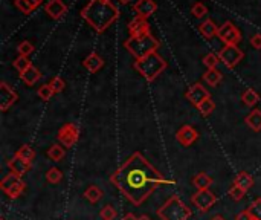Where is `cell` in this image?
I'll use <instances>...</instances> for the list:
<instances>
[{"instance_id": "cell-1", "label": "cell", "mask_w": 261, "mask_h": 220, "mask_svg": "<svg viewBox=\"0 0 261 220\" xmlns=\"http://www.w3.org/2000/svg\"><path fill=\"white\" fill-rule=\"evenodd\" d=\"M110 182L133 205H142L159 185L169 184L139 152H135L110 176Z\"/></svg>"}, {"instance_id": "cell-2", "label": "cell", "mask_w": 261, "mask_h": 220, "mask_svg": "<svg viewBox=\"0 0 261 220\" xmlns=\"http://www.w3.org/2000/svg\"><path fill=\"white\" fill-rule=\"evenodd\" d=\"M81 17L89 23L97 32H104L112 23L119 19V11L112 2L104 0H91L81 11Z\"/></svg>"}, {"instance_id": "cell-3", "label": "cell", "mask_w": 261, "mask_h": 220, "mask_svg": "<svg viewBox=\"0 0 261 220\" xmlns=\"http://www.w3.org/2000/svg\"><path fill=\"white\" fill-rule=\"evenodd\" d=\"M133 66L147 81H154L166 69V61L157 52H153L141 60H136Z\"/></svg>"}, {"instance_id": "cell-4", "label": "cell", "mask_w": 261, "mask_h": 220, "mask_svg": "<svg viewBox=\"0 0 261 220\" xmlns=\"http://www.w3.org/2000/svg\"><path fill=\"white\" fill-rule=\"evenodd\" d=\"M160 220H188L191 217V209L181 200L178 194H172L157 211Z\"/></svg>"}, {"instance_id": "cell-5", "label": "cell", "mask_w": 261, "mask_h": 220, "mask_svg": "<svg viewBox=\"0 0 261 220\" xmlns=\"http://www.w3.org/2000/svg\"><path fill=\"white\" fill-rule=\"evenodd\" d=\"M124 46L136 60H141L156 52L159 49V41L151 34H145L141 37H130L128 40H125Z\"/></svg>"}, {"instance_id": "cell-6", "label": "cell", "mask_w": 261, "mask_h": 220, "mask_svg": "<svg viewBox=\"0 0 261 220\" xmlns=\"http://www.w3.org/2000/svg\"><path fill=\"white\" fill-rule=\"evenodd\" d=\"M0 188H2L4 193H7L8 197L11 199H17L22 196V193L26 190V184L22 181L20 176L14 174V173H8L2 182H0Z\"/></svg>"}, {"instance_id": "cell-7", "label": "cell", "mask_w": 261, "mask_h": 220, "mask_svg": "<svg viewBox=\"0 0 261 220\" xmlns=\"http://www.w3.org/2000/svg\"><path fill=\"white\" fill-rule=\"evenodd\" d=\"M57 139L61 142L63 147H66V149H70V147H73L78 142V139H79V128H78V125L73 124V122L64 124L58 130Z\"/></svg>"}, {"instance_id": "cell-8", "label": "cell", "mask_w": 261, "mask_h": 220, "mask_svg": "<svg viewBox=\"0 0 261 220\" xmlns=\"http://www.w3.org/2000/svg\"><path fill=\"white\" fill-rule=\"evenodd\" d=\"M191 202L199 211L205 212L217 202V196L209 190H199L197 193L191 196Z\"/></svg>"}, {"instance_id": "cell-9", "label": "cell", "mask_w": 261, "mask_h": 220, "mask_svg": "<svg viewBox=\"0 0 261 220\" xmlns=\"http://www.w3.org/2000/svg\"><path fill=\"white\" fill-rule=\"evenodd\" d=\"M243 57H244L243 51L238 49V46H234V45H225V48L219 54V58L228 67H235L243 60Z\"/></svg>"}, {"instance_id": "cell-10", "label": "cell", "mask_w": 261, "mask_h": 220, "mask_svg": "<svg viewBox=\"0 0 261 220\" xmlns=\"http://www.w3.org/2000/svg\"><path fill=\"white\" fill-rule=\"evenodd\" d=\"M217 35H219V38H220L225 45H234V46H237V45L241 41V34H240V31H238L231 22L223 23V25L219 28Z\"/></svg>"}, {"instance_id": "cell-11", "label": "cell", "mask_w": 261, "mask_h": 220, "mask_svg": "<svg viewBox=\"0 0 261 220\" xmlns=\"http://www.w3.org/2000/svg\"><path fill=\"white\" fill-rule=\"evenodd\" d=\"M19 100V95L14 89L8 86V83H0V110L7 112L16 101Z\"/></svg>"}, {"instance_id": "cell-12", "label": "cell", "mask_w": 261, "mask_h": 220, "mask_svg": "<svg viewBox=\"0 0 261 220\" xmlns=\"http://www.w3.org/2000/svg\"><path fill=\"white\" fill-rule=\"evenodd\" d=\"M187 98H188V101H190L193 106L199 107L205 100L211 98V94H209L200 83H196V84H193V86L187 91Z\"/></svg>"}, {"instance_id": "cell-13", "label": "cell", "mask_w": 261, "mask_h": 220, "mask_svg": "<svg viewBox=\"0 0 261 220\" xmlns=\"http://www.w3.org/2000/svg\"><path fill=\"white\" fill-rule=\"evenodd\" d=\"M176 139L181 145L184 147H190L191 144H194L199 139V133L194 127L191 125H184L179 128V131L176 133Z\"/></svg>"}, {"instance_id": "cell-14", "label": "cell", "mask_w": 261, "mask_h": 220, "mask_svg": "<svg viewBox=\"0 0 261 220\" xmlns=\"http://www.w3.org/2000/svg\"><path fill=\"white\" fill-rule=\"evenodd\" d=\"M8 168H10V173H14L17 176H25L29 170H31V164L26 162L25 159L19 158L17 155H14L10 161H8Z\"/></svg>"}, {"instance_id": "cell-15", "label": "cell", "mask_w": 261, "mask_h": 220, "mask_svg": "<svg viewBox=\"0 0 261 220\" xmlns=\"http://www.w3.org/2000/svg\"><path fill=\"white\" fill-rule=\"evenodd\" d=\"M128 31H130L132 37H141V35L150 34V25H148L147 19L136 17L128 23Z\"/></svg>"}, {"instance_id": "cell-16", "label": "cell", "mask_w": 261, "mask_h": 220, "mask_svg": "<svg viewBox=\"0 0 261 220\" xmlns=\"http://www.w3.org/2000/svg\"><path fill=\"white\" fill-rule=\"evenodd\" d=\"M46 13L49 17H52L54 20L61 19L66 13H67V7L61 2V0H49L45 7Z\"/></svg>"}, {"instance_id": "cell-17", "label": "cell", "mask_w": 261, "mask_h": 220, "mask_svg": "<svg viewBox=\"0 0 261 220\" xmlns=\"http://www.w3.org/2000/svg\"><path fill=\"white\" fill-rule=\"evenodd\" d=\"M133 10L138 14V17L148 19L151 14H154V11L157 10V5L153 2V0H138V4L135 5Z\"/></svg>"}, {"instance_id": "cell-18", "label": "cell", "mask_w": 261, "mask_h": 220, "mask_svg": "<svg viewBox=\"0 0 261 220\" xmlns=\"http://www.w3.org/2000/svg\"><path fill=\"white\" fill-rule=\"evenodd\" d=\"M82 66L89 70V72H92V73H97L100 69H103V66H104V60L101 58V55H98L97 52H92V54H89L87 55V58L82 61Z\"/></svg>"}, {"instance_id": "cell-19", "label": "cell", "mask_w": 261, "mask_h": 220, "mask_svg": "<svg viewBox=\"0 0 261 220\" xmlns=\"http://www.w3.org/2000/svg\"><path fill=\"white\" fill-rule=\"evenodd\" d=\"M41 78V73H40V70L37 69V67H34V66H31V67H28L23 73H20V80L26 84V86H34V84H37V81Z\"/></svg>"}, {"instance_id": "cell-20", "label": "cell", "mask_w": 261, "mask_h": 220, "mask_svg": "<svg viewBox=\"0 0 261 220\" xmlns=\"http://www.w3.org/2000/svg\"><path fill=\"white\" fill-rule=\"evenodd\" d=\"M199 31H200V34L205 37V38H212L214 35H217V32H219V28H217V25L212 22V20H205V22H202L200 23V26H199Z\"/></svg>"}, {"instance_id": "cell-21", "label": "cell", "mask_w": 261, "mask_h": 220, "mask_svg": "<svg viewBox=\"0 0 261 220\" xmlns=\"http://www.w3.org/2000/svg\"><path fill=\"white\" fill-rule=\"evenodd\" d=\"M234 185H237V187H240V188L247 191L253 185V178L249 173H246V171H240L235 176V179H234Z\"/></svg>"}, {"instance_id": "cell-22", "label": "cell", "mask_w": 261, "mask_h": 220, "mask_svg": "<svg viewBox=\"0 0 261 220\" xmlns=\"http://www.w3.org/2000/svg\"><path fill=\"white\" fill-rule=\"evenodd\" d=\"M104 193L100 187L97 185H91V187H87V190L84 191V197L89 200L91 203H98L101 199H103Z\"/></svg>"}, {"instance_id": "cell-23", "label": "cell", "mask_w": 261, "mask_h": 220, "mask_svg": "<svg viewBox=\"0 0 261 220\" xmlns=\"http://www.w3.org/2000/svg\"><path fill=\"white\" fill-rule=\"evenodd\" d=\"M212 178L208 176L206 173H199L197 176L193 178V185L197 188V190H209L211 184H212Z\"/></svg>"}, {"instance_id": "cell-24", "label": "cell", "mask_w": 261, "mask_h": 220, "mask_svg": "<svg viewBox=\"0 0 261 220\" xmlns=\"http://www.w3.org/2000/svg\"><path fill=\"white\" fill-rule=\"evenodd\" d=\"M203 81L205 83H208L209 86H217L220 81H222V72L220 70H217V69H208L205 73H203Z\"/></svg>"}, {"instance_id": "cell-25", "label": "cell", "mask_w": 261, "mask_h": 220, "mask_svg": "<svg viewBox=\"0 0 261 220\" xmlns=\"http://www.w3.org/2000/svg\"><path fill=\"white\" fill-rule=\"evenodd\" d=\"M246 124H247L253 131H259V130H261V110H252V112L246 116Z\"/></svg>"}, {"instance_id": "cell-26", "label": "cell", "mask_w": 261, "mask_h": 220, "mask_svg": "<svg viewBox=\"0 0 261 220\" xmlns=\"http://www.w3.org/2000/svg\"><path fill=\"white\" fill-rule=\"evenodd\" d=\"M64 156H66V150L63 149V147H61L60 144H54V145H51V149L48 150V158H49L51 161H54V162H60V161H63V159H64Z\"/></svg>"}, {"instance_id": "cell-27", "label": "cell", "mask_w": 261, "mask_h": 220, "mask_svg": "<svg viewBox=\"0 0 261 220\" xmlns=\"http://www.w3.org/2000/svg\"><path fill=\"white\" fill-rule=\"evenodd\" d=\"M16 155H17L19 158L25 159L26 162L32 164V159H34V156H35V152L32 150V147H31V145H22L20 149L16 152Z\"/></svg>"}, {"instance_id": "cell-28", "label": "cell", "mask_w": 261, "mask_h": 220, "mask_svg": "<svg viewBox=\"0 0 261 220\" xmlns=\"http://www.w3.org/2000/svg\"><path fill=\"white\" fill-rule=\"evenodd\" d=\"M241 101H243L246 106L252 107V106H255V104L259 101V95H258L253 89H247V91H244V94L241 95Z\"/></svg>"}, {"instance_id": "cell-29", "label": "cell", "mask_w": 261, "mask_h": 220, "mask_svg": "<svg viewBox=\"0 0 261 220\" xmlns=\"http://www.w3.org/2000/svg\"><path fill=\"white\" fill-rule=\"evenodd\" d=\"M61 179H63V173H61V170H60V168L52 167V168H49V170L46 171V181H48L49 184L57 185V184H60V182H61Z\"/></svg>"}, {"instance_id": "cell-30", "label": "cell", "mask_w": 261, "mask_h": 220, "mask_svg": "<svg viewBox=\"0 0 261 220\" xmlns=\"http://www.w3.org/2000/svg\"><path fill=\"white\" fill-rule=\"evenodd\" d=\"M116 215H118V211H116V208L112 206V205H106V206H103L101 211H100V217H101L103 220H115Z\"/></svg>"}, {"instance_id": "cell-31", "label": "cell", "mask_w": 261, "mask_h": 220, "mask_svg": "<svg viewBox=\"0 0 261 220\" xmlns=\"http://www.w3.org/2000/svg\"><path fill=\"white\" fill-rule=\"evenodd\" d=\"M32 66V63L28 60V57H23V55H19L16 60H14V67L20 72V73H23L28 67H31Z\"/></svg>"}, {"instance_id": "cell-32", "label": "cell", "mask_w": 261, "mask_h": 220, "mask_svg": "<svg viewBox=\"0 0 261 220\" xmlns=\"http://www.w3.org/2000/svg\"><path fill=\"white\" fill-rule=\"evenodd\" d=\"M199 110H200V113L203 115V116H209L212 112H214V109H215V104H214V101L211 100V98H208V100H205L199 107H197Z\"/></svg>"}, {"instance_id": "cell-33", "label": "cell", "mask_w": 261, "mask_h": 220, "mask_svg": "<svg viewBox=\"0 0 261 220\" xmlns=\"http://www.w3.org/2000/svg\"><path fill=\"white\" fill-rule=\"evenodd\" d=\"M247 211L252 214V217H253L255 220H261V199H259V197L255 199V200L250 203V206L247 208Z\"/></svg>"}, {"instance_id": "cell-34", "label": "cell", "mask_w": 261, "mask_h": 220, "mask_svg": "<svg viewBox=\"0 0 261 220\" xmlns=\"http://www.w3.org/2000/svg\"><path fill=\"white\" fill-rule=\"evenodd\" d=\"M17 51H19V54H20V55H23V57H28V55H31V54L34 52V46H32V43H31V41L25 40V41L19 43V46H17Z\"/></svg>"}, {"instance_id": "cell-35", "label": "cell", "mask_w": 261, "mask_h": 220, "mask_svg": "<svg viewBox=\"0 0 261 220\" xmlns=\"http://www.w3.org/2000/svg\"><path fill=\"white\" fill-rule=\"evenodd\" d=\"M37 94H38V97H40L43 101H49L55 92L52 91L51 84H43V86H40V89H38V92H37Z\"/></svg>"}, {"instance_id": "cell-36", "label": "cell", "mask_w": 261, "mask_h": 220, "mask_svg": "<svg viewBox=\"0 0 261 220\" xmlns=\"http://www.w3.org/2000/svg\"><path fill=\"white\" fill-rule=\"evenodd\" d=\"M244 196H246V190H243V188H240V187H237V185H232V187H231V190H229V197H231L232 200L238 202V200H241Z\"/></svg>"}, {"instance_id": "cell-37", "label": "cell", "mask_w": 261, "mask_h": 220, "mask_svg": "<svg viewBox=\"0 0 261 220\" xmlns=\"http://www.w3.org/2000/svg\"><path fill=\"white\" fill-rule=\"evenodd\" d=\"M219 61H220V58H219V55H215V54H208V55L203 57V64H205L208 69H215L217 64H219Z\"/></svg>"}, {"instance_id": "cell-38", "label": "cell", "mask_w": 261, "mask_h": 220, "mask_svg": "<svg viewBox=\"0 0 261 220\" xmlns=\"http://www.w3.org/2000/svg\"><path fill=\"white\" fill-rule=\"evenodd\" d=\"M51 87H52V91L55 92V94H60V92H63L64 91V86H66V83H64V80L61 78V77H54L52 80H51Z\"/></svg>"}, {"instance_id": "cell-39", "label": "cell", "mask_w": 261, "mask_h": 220, "mask_svg": "<svg viewBox=\"0 0 261 220\" xmlns=\"http://www.w3.org/2000/svg\"><path fill=\"white\" fill-rule=\"evenodd\" d=\"M191 13H193V16H194L196 19H202V17H205V16L208 14V10H206V7H205L203 4H196V5L193 7Z\"/></svg>"}, {"instance_id": "cell-40", "label": "cell", "mask_w": 261, "mask_h": 220, "mask_svg": "<svg viewBox=\"0 0 261 220\" xmlns=\"http://www.w3.org/2000/svg\"><path fill=\"white\" fill-rule=\"evenodd\" d=\"M14 5L23 13V14H31L32 13V7L26 2V0H14Z\"/></svg>"}, {"instance_id": "cell-41", "label": "cell", "mask_w": 261, "mask_h": 220, "mask_svg": "<svg viewBox=\"0 0 261 220\" xmlns=\"http://www.w3.org/2000/svg\"><path fill=\"white\" fill-rule=\"evenodd\" d=\"M250 45L255 49H261V34H255L250 37Z\"/></svg>"}, {"instance_id": "cell-42", "label": "cell", "mask_w": 261, "mask_h": 220, "mask_svg": "<svg viewBox=\"0 0 261 220\" xmlns=\"http://www.w3.org/2000/svg\"><path fill=\"white\" fill-rule=\"evenodd\" d=\"M235 220H253V217H252V214L246 209V211L238 212L237 217H235Z\"/></svg>"}, {"instance_id": "cell-43", "label": "cell", "mask_w": 261, "mask_h": 220, "mask_svg": "<svg viewBox=\"0 0 261 220\" xmlns=\"http://www.w3.org/2000/svg\"><path fill=\"white\" fill-rule=\"evenodd\" d=\"M26 2H28V4H29V5H31L34 10H35L37 7H40V5L43 4V0H26Z\"/></svg>"}, {"instance_id": "cell-44", "label": "cell", "mask_w": 261, "mask_h": 220, "mask_svg": "<svg viewBox=\"0 0 261 220\" xmlns=\"http://www.w3.org/2000/svg\"><path fill=\"white\" fill-rule=\"evenodd\" d=\"M138 218H139V217H136L133 212H127V214L122 217V220H138Z\"/></svg>"}, {"instance_id": "cell-45", "label": "cell", "mask_w": 261, "mask_h": 220, "mask_svg": "<svg viewBox=\"0 0 261 220\" xmlns=\"http://www.w3.org/2000/svg\"><path fill=\"white\" fill-rule=\"evenodd\" d=\"M138 220H151V218H150L148 215H141V217H139Z\"/></svg>"}, {"instance_id": "cell-46", "label": "cell", "mask_w": 261, "mask_h": 220, "mask_svg": "<svg viewBox=\"0 0 261 220\" xmlns=\"http://www.w3.org/2000/svg\"><path fill=\"white\" fill-rule=\"evenodd\" d=\"M211 220H225V217H222V215H215V217H212Z\"/></svg>"}, {"instance_id": "cell-47", "label": "cell", "mask_w": 261, "mask_h": 220, "mask_svg": "<svg viewBox=\"0 0 261 220\" xmlns=\"http://www.w3.org/2000/svg\"><path fill=\"white\" fill-rule=\"evenodd\" d=\"M119 2H121V4H128L130 0H119Z\"/></svg>"}, {"instance_id": "cell-48", "label": "cell", "mask_w": 261, "mask_h": 220, "mask_svg": "<svg viewBox=\"0 0 261 220\" xmlns=\"http://www.w3.org/2000/svg\"><path fill=\"white\" fill-rule=\"evenodd\" d=\"M0 220H7V218H5V217H2V218H0Z\"/></svg>"}, {"instance_id": "cell-49", "label": "cell", "mask_w": 261, "mask_h": 220, "mask_svg": "<svg viewBox=\"0 0 261 220\" xmlns=\"http://www.w3.org/2000/svg\"><path fill=\"white\" fill-rule=\"evenodd\" d=\"M104 2H110V0H104Z\"/></svg>"}]
</instances>
